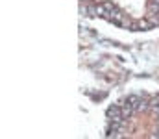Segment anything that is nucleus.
<instances>
[{
    "label": "nucleus",
    "mask_w": 159,
    "mask_h": 139,
    "mask_svg": "<svg viewBox=\"0 0 159 139\" xmlns=\"http://www.w3.org/2000/svg\"><path fill=\"white\" fill-rule=\"evenodd\" d=\"M107 117H109V121L111 123H117V121H122L124 117H122V108L120 106H111L109 109H107Z\"/></svg>",
    "instance_id": "f257e3e1"
},
{
    "label": "nucleus",
    "mask_w": 159,
    "mask_h": 139,
    "mask_svg": "<svg viewBox=\"0 0 159 139\" xmlns=\"http://www.w3.org/2000/svg\"><path fill=\"white\" fill-rule=\"evenodd\" d=\"M148 28H152V24H150L148 19H146V21H131V26H129V30H135V32H139V30H148Z\"/></svg>",
    "instance_id": "f03ea898"
}]
</instances>
